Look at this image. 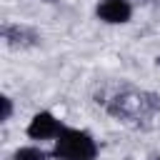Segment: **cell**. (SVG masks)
Here are the masks:
<instances>
[{
    "label": "cell",
    "instance_id": "6da1fadb",
    "mask_svg": "<svg viewBox=\"0 0 160 160\" xmlns=\"http://www.w3.org/2000/svg\"><path fill=\"white\" fill-rule=\"evenodd\" d=\"M105 105L108 115L125 122V125H150L160 115V95L140 88H122L108 95L105 100H98Z\"/></svg>",
    "mask_w": 160,
    "mask_h": 160
},
{
    "label": "cell",
    "instance_id": "7a4b0ae2",
    "mask_svg": "<svg viewBox=\"0 0 160 160\" xmlns=\"http://www.w3.org/2000/svg\"><path fill=\"white\" fill-rule=\"evenodd\" d=\"M52 158L55 160H95L100 148H98V140L88 132V130H80V128H62V132L52 140Z\"/></svg>",
    "mask_w": 160,
    "mask_h": 160
},
{
    "label": "cell",
    "instance_id": "3957f363",
    "mask_svg": "<svg viewBox=\"0 0 160 160\" xmlns=\"http://www.w3.org/2000/svg\"><path fill=\"white\" fill-rule=\"evenodd\" d=\"M62 122L50 112V110H40L32 115V120L28 122V138L30 140H55L60 132H62Z\"/></svg>",
    "mask_w": 160,
    "mask_h": 160
},
{
    "label": "cell",
    "instance_id": "277c9868",
    "mask_svg": "<svg viewBox=\"0 0 160 160\" xmlns=\"http://www.w3.org/2000/svg\"><path fill=\"white\" fill-rule=\"evenodd\" d=\"M95 18L108 25H125L132 18V2L130 0H100L95 5Z\"/></svg>",
    "mask_w": 160,
    "mask_h": 160
},
{
    "label": "cell",
    "instance_id": "5b68a950",
    "mask_svg": "<svg viewBox=\"0 0 160 160\" xmlns=\"http://www.w3.org/2000/svg\"><path fill=\"white\" fill-rule=\"evenodd\" d=\"M0 35L5 40V45L10 48H32L40 42V32L28 28V25H15V22H5L0 28Z\"/></svg>",
    "mask_w": 160,
    "mask_h": 160
},
{
    "label": "cell",
    "instance_id": "8992f818",
    "mask_svg": "<svg viewBox=\"0 0 160 160\" xmlns=\"http://www.w3.org/2000/svg\"><path fill=\"white\" fill-rule=\"evenodd\" d=\"M52 155H48L42 148L38 145H25V148H18L12 152V160H50Z\"/></svg>",
    "mask_w": 160,
    "mask_h": 160
},
{
    "label": "cell",
    "instance_id": "52a82bcc",
    "mask_svg": "<svg viewBox=\"0 0 160 160\" xmlns=\"http://www.w3.org/2000/svg\"><path fill=\"white\" fill-rule=\"evenodd\" d=\"M0 108H2L0 122H8V120L12 118V98H10V95H0Z\"/></svg>",
    "mask_w": 160,
    "mask_h": 160
},
{
    "label": "cell",
    "instance_id": "ba28073f",
    "mask_svg": "<svg viewBox=\"0 0 160 160\" xmlns=\"http://www.w3.org/2000/svg\"><path fill=\"white\" fill-rule=\"evenodd\" d=\"M152 160H160V155H155V158H152Z\"/></svg>",
    "mask_w": 160,
    "mask_h": 160
},
{
    "label": "cell",
    "instance_id": "9c48e42d",
    "mask_svg": "<svg viewBox=\"0 0 160 160\" xmlns=\"http://www.w3.org/2000/svg\"><path fill=\"white\" fill-rule=\"evenodd\" d=\"M45 2H55V0H45Z\"/></svg>",
    "mask_w": 160,
    "mask_h": 160
},
{
    "label": "cell",
    "instance_id": "30bf717a",
    "mask_svg": "<svg viewBox=\"0 0 160 160\" xmlns=\"http://www.w3.org/2000/svg\"><path fill=\"white\" fill-rule=\"evenodd\" d=\"M142 2H150V0H142Z\"/></svg>",
    "mask_w": 160,
    "mask_h": 160
},
{
    "label": "cell",
    "instance_id": "8fae6325",
    "mask_svg": "<svg viewBox=\"0 0 160 160\" xmlns=\"http://www.w3.org/2000/svg\"><path fill=\"white\" fill-rule=\"evenodd\" d=\"M158 60H160V58H158Z\"/></svg>",
    "mask_w": 160,
    "mask_h": 160
}]
</instances>
